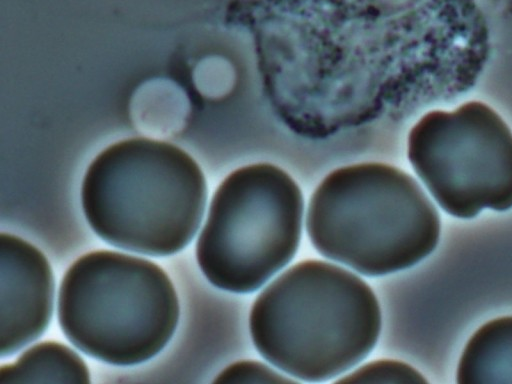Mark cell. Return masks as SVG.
Returning a JSON list of instances; mask_svg holds the SVG:
<instances>
[{
  "label": "cell",
  "instance_id": "cell-1",
  "mask_svg": "<svg viewBox=\"0 0 512 384\" xmlns=\"http://www.w3.org/2000/svg\"><path fill=\"white\" fill-rule=\"evenodd\" d=\"M250 332L273 366L305 382H324L361 362L381 329L378 300L352 272L321 260L287 269L256 298Z\"/></svg>",
  "mask_w": 512,
  "mask_h": 384
},
{
  "label": "cell",
  "instance_id": "cell-2",
  "mask_svg": "<svg viewBox=\"0 0 512 384\" xmlns=\"http://www.w3.org/2000/svg\"><path fill=\"white\" fill-rule=\"evenodd\" d=\"M81 202L88 224L106 243L162 257L181 251L195 237L207 184L198 163L180 147L133 137L93 159Z\"/></svg>",
  "mask_w": 512,
  "mask_h": 384
},
{
  "label": "cell",
  "instance_id": "cell-3",
  "mask_svg": "<svg viewBox=\"0 0 512 384\" xmlns=\"http://www.w3.org/2000/svg\"><path fill=\"white\" fill-rule=\"evenodd\" d=\"M306 229L326 258L366 276L409 268L437 246L440 217L403 170L368 162L338 168L313 192Z\"/></svg>",
  "mask_w": 512,
  "mask_h": 384
},
{
  "label": "cell",
  "instance_id": "cell-4",
  "mask_svg": "<svg viewBox=\"0 0 512 384\" xmlns=\"http://www.w3.org/2000/svg\"><path fill=\"white\" fill-rule=\"evenodd\" d=\"M58 321L77 349L100 361L129 366L156 356L171 340L179 302L156 263L121 252L93 251L66 271Z\"/></svg>",
  "mask_w": 512,
  "mask_h": 384
},
{
  "label": "cell",
  "instance_id": "cell-5",
  "mask_svg": "<svg viewBox=\"0 0 512 384\" xmlns=\"http://www.w3.org/2000/svg\"><path fill=\"white\" fill-rule=\"evenodd\" d=\"M303 210L299 186L281 168L233 171L216 189L196 244L201 271L222 290H257L294 257Z\"/></svg>",
  "mask_w": 512,
  "mask_h": 384
},
{
  "label": "cell",
  "instance_id": "cell-6",
  "mask_svg": "<svg viewBox=\"0 0 512 384\" xmlns=\"http://www.w3.org/2000/svg\"><path fill=\"white\" fill-rule=\"evenodd\" d=\"M407 155L446 213L473 218L512 208V131L486 103L428 112L409 132Z\"/></svg>",
  "mask_w": 512,
  "mask_h": 384
},
{
  "label": "cell",
  "instance_id": "cell-7",
  "mask_svg": "<svg viewBox=\"0 0 512 384\" xmlns=\"http://www.w3.org/2000/svg\"><path fill=\"white\" fill-rule=\"evenodd\" d=\"M0 355L9 357L39 338L54 306L51 266L32 244L7 233L0 236Z\"/></svg>",
  "mask_w": 512,
  "mask_h": 384
},
{
  "label": "cell",
  "instance_id": "cell-8",
  "mask_svg": "<svg viewBox=\"0 0 512 384\" xmlns=\"http://www.w3.org/2000/svg\"><path fill=\"white\" fill-rule=\"evenodd\" d=\"M457 382L512 383V316L493 319L473 334L460 358Z\"/></svg>",
  "mask_w": 512,
  "mask_h": 384
},
{
  "label": "cell",
  "instance_id": "cell-9",
  "mask_svg": "<svg viewBox=\"0 0 512 384\" xmlns=\"http://www.w3.org/2000/svg\"><path fill=\"white\" fill-rule=\"evenodd\" d=\"M49 382L89 383L88 367L75 351L55 341L38 343L0 367V384Z\"/></svg>",
  "mask_w": 512,
  "mask_h": 384
},
{
  "label": "cell",
  "instance_id": "cell-10",
  "mask_svg": "<svg viewBox=\"0 0 512 384\" xmlns=\"http://www.w3.org/2000/svg\"><path fill=\"white\" fill-rule=\"evenodd\" d=\"M410 365L395 360H377L367 363L336 383H426Z\"/></svg>",
  "mask_w": 512,
  "mask_h": 384
},
{
  "label": "cell",
  "instance_id": "cell-11",
  "mask_svg": "<svg viewBox=\"0 0 512 384\" xmlns=\"http://www.w3.org/2000/svg\"><path fill=\"white\" fill-rule=\"evenodd\" d=\"M293 379L284 377L271 367L251 360L239 361L225 368L213 381L217 384L245 383H291Z\"/></svg>",
  "mask_w": 512,
  "mask_h": 384
}]
</instances>
